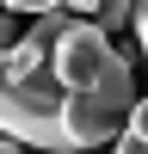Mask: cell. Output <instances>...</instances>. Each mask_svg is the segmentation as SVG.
Segmentation results:
<instances>
[{"mask_svg": "<svg viewBox=\"0 0 148 154\" xmlns=\"http://www.w3.org/2000/svg\"><path fill=\"white\" fill-rule=\"evenodd\" d=\"M0 154H25V148H19V142H6V136H0Z\"/></svg>", "mask_w": 148, "mask_h": 154, "instance_id": "8", "label": "cell"}, {"mask_svg": "<svg viewBox=\"0 0 148 154\" xmlns=\"http://www.w3.org/2000/svg\"><path fill=\"white\" fill-rule=\"evenodd\" d=\"M68 12H43L25 37H12L0 49V136L6 142H31L49 154H74L68 136V93H62L56 68H49V49L68 31Z\"/></svg>", "mask_w": 148, "mask_h": 154, "instance_id": "2", "label": "cell"}, {"mask_svg": "<svg viewBox=\"0 0 148 154\" xmlns=\"http://www.w3.org/2000/svg\"><path fill=\"white\" fill-rule=\"evenodd\" d=\"M123 130H130V136H142V142H148V93H142V99L130 105V123H123Z\"/></svg>", "mask_w": 148, "mask_h": 154, "instance_id": "3", "label": "cell"}, {"mask_svg": "<svg viewBox=\"0 0 148 154\" xmlns=\"http://www.w3.org/2000/svg\"><path fill=\"white\" fill-rule=\"evenodd\" d=\"M130 25H136V43H142V62H148V0H136V19Z\"/></svg>", "mask_w": 148, "mask_h": 154, "instance_id": "5", "label": "cell"}, {"mask_svg": "<svg viewBox=\"0 0 148 154\" xmlns=\"http://www.w3.org/2000/svg\"><path fill=\"white\" fill-rule=\"evenodd\" d=\"M6 43H12V12L0 6V49H6Z\"/></svg>", "mask_w": 148, "mask_h": 154, "instance_id": "7", "label": "cell"}, {"mask_svg": "<svg viewBox=\"0 0 148 154\" xmlns=\"http://www.w3.org/2000/svg\"><path fill=\"white\" fill-rule=\"evenodd\" d=\"M111 148H117V154H148V142H142V136H130V130H123V136H117Z\"/></svg>", "mask_w": 148, "mask_h": 154, "instance_id": "6", "label": "cell"}, {"mask_svg": "<svg viewBox=\"0 0 148 154\" xmlns=\"http://www.w3.org/2000/svg\"><path fill=\"white\" fill-rule=\"evenodd\" d=\"M49 68H56L62 93H68L74 154L117 142L123 123H130V105H136V68H130V56H123L93 19H74L68 31L56 37V49H49Z\"/></svg>", "mask_w": 148, "mask_h": 154, "instance_id": "1", "label": "cell"}, {"mask_svg": "<svg viewBox=\"0 0 148 154\" xmlns=\"http://www.w3.org/2000/svg\"><path fill=\"white\" fill-rule=\"evenodd\" d=\"M0 6H6V12H37V19H43V12H56L62 0H0Z\"/></svg>", "mask_w": 148, "mask_h": 154, "instance_id": "4", "label": "cell"}]
</instances>
